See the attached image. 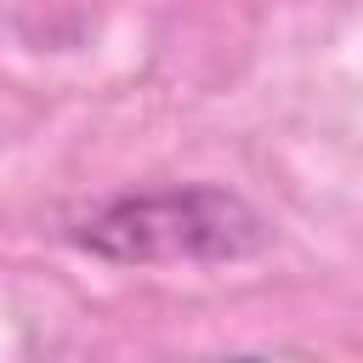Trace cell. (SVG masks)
I'll use <instances>...</instances> for the list:
<instances>
[{"label":"cell","instance_id":"obj_1","mask_svg":"<svg viewBox=\"0 0 363 363\" xmlns=\"http://www.w3.org/2000/svg\"><path fill=\"white\" fill-rule=\"evenodd\" d=\"M74 244L119 267L244 261L267 244V221L227 187H164L113 199L74 227Z\"/></svg>","mask_w":363,"mask_h":363}]
</instances>
